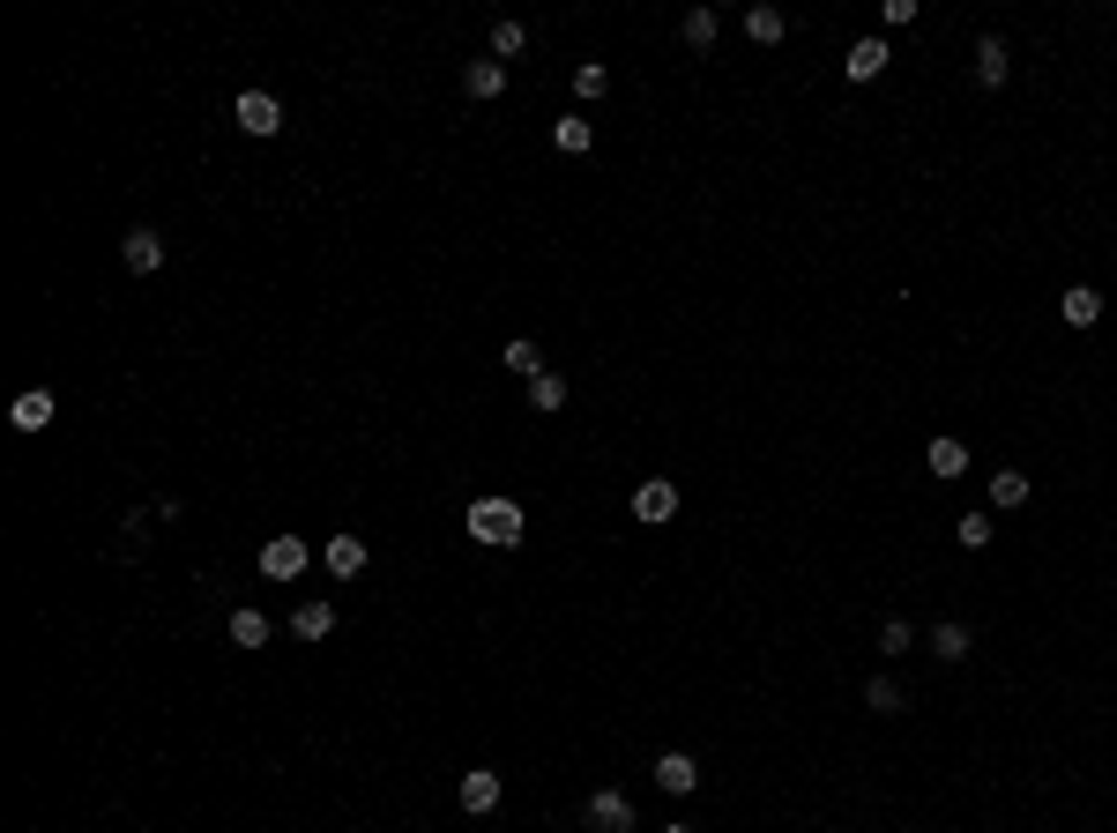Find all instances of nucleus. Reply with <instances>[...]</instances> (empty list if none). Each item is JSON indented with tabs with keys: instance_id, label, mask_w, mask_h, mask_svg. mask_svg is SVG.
Instances as JSON below:
<instances>
[{
	"instance_id": "obj_1",
	"label": "nucleus",
	"mask_w": 1117,
	"mask_h": 833,
	"mask_svg": "<svg viewBox=\"0 0 1117 833\" xmlns=\"http://www.w3.org/2000/svg\"><path fill=\"white\" fill-rule=\"evenodd\" d=\"M462 529H470L485 551H515V543H521V506H515V499H470Z\"/></svg>"
},
{
	"instance_id": "obj_2",
	"label": "nucleus",
	"mask_w": 1117,
	"mask_h": 833,
	"mask_svg": "<svg viewBox=\"0 0 1117 833\" xmlns=\"http://www.w3.org/2000/svg\"><path fill=\"white\" fill-rule=\"evenodd\" d=\"M581 826L589 833H634V804H626L619 789H596L589 811H581Z\"/></svg>"
},
{
	"instance_id": "obj_3",
	"label": "nucleus",
	"mask_w": 1117,
	"mask_h": 833,
	"mask_svg": "<svg viewBox=\"0 0 1117 833\" xmlns=\"http://www.w3.org/2000/svg\"><path fill=\"white\" fill-rule=\"evenodd\" d=\"M306 565H313V551H306L298 536H269V543H261V573H269V581H298Z\"/></svg>"
},
{
	"instance_id": "obj_4",
	"label": "nucleus",
	"mask_w": 1117,
	"mask_h": 833,
	"mask_svg": "<svg viewBox=\"0 0 1117 833\" xmlns=\"http://www.w3.org/2000/svg\"><path fill=\"white\" fill-rule=\"evenodd\" d=\"M231 120L247 127V134H283V104H276L269 90H247V98L231 104Z\"/></svg>"
},
{
	"instance_id": "obj_5",
	"label": "nucleus",
	"mask_w": 1117,
	"mask_h": 833,
	"mask_svg": "<svg viewBox=\"0 0 1117 833\" xmlns=\"http://www.w3.org/2000/svg\"><path fill=\"white\" fill-rule=\"evenodd\" d=\"M120 261H127L134 275H157V269H164V239H157L149 223H134V231L120 239Z\"/></svg>"
},
{
	"instance_id": "obj_6",
	"label": "nucleus",
	"mask_w": 1117,
	"mask_h": 833,
	"mask_svg": "<svg viewBox=\"0 0 1117 833\" xmlns=\"http://www.w3.org/2000/svg\"><path fill=\"white\" fill-rule=\"evenodd\" d=\"M887 60H894L887 38H857V46L842 52V74H849V82H879V74H887Z\"/></svg>"
},
{
	"instance_id": "obj_7",
	"label": "nucleus",
	"mask_w": 1117,
	"mask_h": 833,
	"mask_svg": "<svg viewBox=\"0 0 1117 833\" xmlns=\"http://www.w3.org/2000/svg\"><path fill=\"white\" fill-rule=\"evenodd\" d=\"M366 559H372L366 536H328V543H321V565L336 573V581H358V573H366Z\"/></svg>"
},
{
	"instance_id": "obj_8",
	"label": "nucleus",
	"mask_w": 1117,
	"mask_h": 833,
	"mask_svg": "<svg viewBox=\"0 0 1117 833\" xmlns=\"http://www.w3.org/2000/svg\"><path fill=\"white\" fill-rule=\"evenodd\" d=\"M656 789H664V796H694V789H700V760H694V752H664V760H656Z\"/></svg>"
},
{
	"instance_id": "obj_9",
	"label": "nucleus",
	"mask_w": 1117,
	"mask_h": 833,
	"mask_svg": "<svg viewBox=\"0 0 1117 833\" xmlns=\"http://www.w3.org/2000/svg\"><path fill=\"white\" fill-rule=\"evenodd\" d=\"M678 514V484L670 476H648L641 491H634V521H670Z\"/></svg>"
},
{
	"instance_id": "obj_10",
	"label": "nucleus",
	"mask_w": 1117,
	"mask_h": 833,
	"mask_svg": "<svg viewBox=\"0 0 1117 833\" xmlns=\"http://www.w3.org/2000/svg\"><path fill=\"white\" fill-rule=\"evenodd\" d=\"M52 416H60V402H52L46 388H30V394H16V410H8V424H16V432H46Z\"/></svg>"
},
{
	"instance_id": "obj_11",
	"label": "nucleus",
	"mask_w": 1117,
	"mask_h": 833,
	"mask_svg": "<svg viewBox=\"0 0 1117 833\" xmlns=\"http://www.w3.org/2000/svg\"><path fill=\"white\" fill-rule=\"evenodd\" d=\"M462 811H477V819L499 811V774L492 766H470V774H462Z\"/></svg>"
},
{
	"instance_id": "obj_12",
	"label": "nucleus",
	"mask_w": 1117,
	"mask_h": 833,
	"mask_svg": "<svg viewBox=\"0 0 1117 833\" xmlns=\"http://www.w3.org/2000/svg\"><path fill=\"white\" fill-rule=\"evenodd\" d=\"M924 469H931L939 484H954V476L968 469V446L961 440H931V446H924Z\"/></svg>"
},
{
	"instance_id": "obj_13",
	"label": "nucleus",
	"mask_w": 1117,
	"mask_h": 833,
	"mask_svg": "<svg viewBox=\"0 0 1117 833\" xmlns=\"http://www.w3.org/2000/svg\"><path fill=\"white\" fill-rule=\"evenodd\" d=\"M1058 313H1066V328H1095V320H1103V291H1088V283H1073V291L1058 298Z\"/></svg>"
},
{
	"instance_id": "obj_14",
	"label": "nucleus",
	"mask_w": 1117,
	"mask_h": 833,
	"mask_svg": "<svg viewBox=\"0 0 1117 833\" xmlns=\"http://www.w3.org/2000/svg\"><path fill=\"white\" fill-rule=\"evenodd\" d=\"M1006 74H1014V60H1006V46H998V38H976V82H984V90H998Z\"/></svg>"
},
{
	"instance_id": "obj_15",
	"label": "nucleus",
	"mask_w": 1117,
	"mask_h": 833,
	"mask_svg": "<svg viewBox=\"0 0 1117 833\" xmlns=\"http://www.w3.org/2000/svg\"><path fill=\"white\" fill-rule=\"evenodd\" d=\"M291 633H298V640H328V633H336V603H298V611H291Z\"/></svg>"
},
{
	"instance_id": "obj_16",
	"label": "nucleus",
	"mask_w": 1117,
	"mask_h": 833,
	"mask_svg": "<svg viewBox=\"0 0 1117 833\" xmlns=\"http://www.w3.org/2000/svg\"><path fill=\"white\" fill-rule=\"evenodd\" d=\"M499 365H507V372H515V380H537V372H545V350H537V343H529V335H515V343H507V350H499Z\"/></svg>"
},
{
	"instance_id": "obj_17",
	"label": "nucleus",
	"mask_w": 1117,
	"mask_h": 833,
	"mask_svg": "<svg viewBox=\"0 0 1117 833\" xmlns=\"http://www.w3.org/2000/svg\"><path fill=\"white\" fill-rule=\"evenodd\" d=\"M462 90H470V98H499V90H507V68H499V60H470V68H462Z\"/></svg>"
},
{
	"instance_id": "obj_18",
	"label": "nucleus",
	"mask_w": 1117,
	"mask_h": 833,
	"mask_svg": "<svg viewBox=\"0 0 1117 833\" xmlns=\"http://www.w3.org/2000/svg\"><path fill=\"white\" fill-rule=\"evenodd\" d=\"M782 30H790L782 8H745V38H752V46H782Z\"/></svg>"
},
{
	"instance_id": "obj_19",
	"label": "nucleus",
	"mask_w": 1117,
	"mask_h": 833,
	"mask_svg": "<svg viewBox=\"0 0 1117 833\" xmlns=\"http://www.w3.org/2000/svg\"><path fill=\"white\" fill-rule=\"evenodd\" d=\"M529 410H537V416L567 410V380H559V372H537V380H529Z\"/></svg>"
},
{
	"instance_id": "obj_20",
	"label": "nucleus",
	"mask_w": 1117,
	"mask_h": 833,
	"mask_svg": "<svg viewBox=\"0 0 1117 833\" xmlns=\"http://www.w3.org/2000/svg\"><path fill=\"white\" fill-rule=\"evenodd\" d=\"M589 142H596V127L574 112V120H559L551 127V149H567V157H589Z\"/></svg>"
},
{
	"instance_id": "obj_21",
	"label": "nucleus",
	"mask_w": 1117,
	"mask_h": 833,
	"mask_svg": "<svg viewBox=\"0 0 1117 833\" xmlns=\"http://www.w3.org/2000/svg\"><path fill=\"white\" fill-rule=\"evenodd\" d=\"M968 648H976V640H968V625H954V618H946V625H931V655H939V662H961Z\"/></svg>"
},
{
	"instance_id": "obj_22",
	"label": "nucleus",
	"mask_w": 1117,
	"mask_h": 833,
	"mask_svg": "<svg viewBox=\"0 0 1117 833\" xmlns=\"http://www.w3.org/2000/svg\"><path fill=\"white\" fill-rule=\"evenodd\" d=\"M604 90H611V68H604V60H581V68H574V98L596 104Z\"/></svg>"
},
{
	"instance_id": "obj_23",
	"label": "nucleus",
	"mask_w": 1117,
	"mask_h": 833,
	"mask_svg": "<svg viewBox=\"0 0 1117 833\" xmlns=\"http://www.w3.org/2000/svg\"><path fill=\"white\" fill-rule=\"evenodd\" d=\"M991 506L998 514H1006V506H1028V476H1020V469H998L991 476Z\"/></svg>"
},
{
	"instance_id": "obj_24",
	"label": "nucleus",
	"mask_w": 1117,
	"mask_h": 833,
	"mask_svg": "<svg viewBox=\"0 0 1117 833\" xmlns=\"http://www.w3.org/2000/svg\"><path fill=\"white\" fill-rule=\"evenodd\" d=\"M231 648H269V618L261 611H231Z\"/></svg>"
},
{
	"instance_id": "obj_25",
	"label": "nucleus",
	"mask_w": 1117,
	"mask_h": 833,
	"mask_svg": "<svg viewBox=\"0 0 1117 833\" xmlns=\"http://www.w3.org/2000/svg\"><path fill=\"white\" fill-rule=\"evenodd\" d=\"M521 46H529V30H521L515 16H507V23H492V60H499V68H507V60H515Z\"/></svg>"
},
{
	"instance_id": "obj_26",
	"label": "nucleus",
	"mask_w": 1117,
	"mask_h": 833,
	"mask_svg": "<svg viewBox=\"0 0 1117 833\" xmlns=\"http://www.w3.org/2000/svg\"><path fill=\"white\" fill-rule=\"evenodd\" d=\"M954 543H961V551H984V543H991V514H961L954 521Z\"/></svg>"
},
{
	"instance_id": "obj_27",
	"label": "nucleus",
	"mask_w": 1117,
	"mask_h": 833,
	"mask_svg": "<svg viewBox=\"0 0 1117 833\" xmlns=\"http://www.w3.org/2000/svg\"><path fill=\"white\" fill-rule=\"evenodd\" d=\"M865 707H871V714H901V685H894V678H871V685H865Z\"/></svg>"
},
{
	"instance_id": "obj_28",
	"label": "nucleus",
	"mask_w": 1117,
	"mask_h": 833,
	"mask_svg": "<svg viewBox=\"0 0 1117 833\" xmlns=\"http://www.w3.org/2000/svg\"><path fill=\"white\" fill-rule=\"evenodd\" d=\"M678 30H686V46H694V52H708V46H716V16H708V8H694V16H686Z\"/></svg>"
},
{
	"instance_id": "obj_29",
	"label": "nucleus",
	"mask_w": 1117,
	"mask_h": 833,
	"mask_svg": "<svg viewBox=\"0 0 1117 833\" xmlns=\"http://www.w3.org/2000/svg\"><path fill=\"white\" fill-rule=\"evenodd\" d=\"M909 640H917V633H909V618H887V625H879V648H887V655H901Z\"/></svg>"
},
{
	"instance_id": "obj_30",
	"label": "nucleus",
	"mask_w": 1117,
	"mask_h": 833,
	"mask_svg": "<svg viewBox=\"0 0 1117 833\" xmlns=\"http://www.w3.org/2000/svg\"><path fill=\"white\" fill-rule=\"evenodd\" d=\"M664 833H694V826H664Z\"/></svg>"
}]
</instances>
